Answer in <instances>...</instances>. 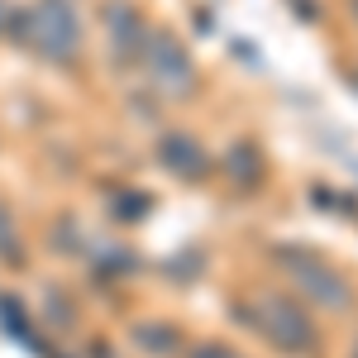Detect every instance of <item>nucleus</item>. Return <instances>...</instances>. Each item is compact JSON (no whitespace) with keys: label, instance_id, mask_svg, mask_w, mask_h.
Masks as SVG:
<instances>
[{"label":"nucleus","instance_id":"nucleus-1","mask_svg":"<svg viewBox=\"0 0 358 358\" xmlns=\"http://www.w3.org/2000/svg\"><path fill=\"white\" fill-rule=\"evenodd\" d=\"M234 315L244 320L248 330H258L277 354H292V358H306L315 349V325L306 315V306L287 292H253L248 301L234 306Z\"/></svg>","mask_w":358,"mask_h":358},{"label":"nucleus","instance_id":"nucleus-2","mask_svg":"<svg viewBox=\"0 0 358 358\" xmlns=\"http://www.w3.org/2000/svg\"><path fill=\"white\" fill-rule=\"evenodd\" d=\"M10 29L20 43H29L38 57H53V62H72L82 43V20H77L72 0H34L29 10H20V20Z\"/></svg>","mask_w":358,"mask_h":358},{"label":"nucleus","instance_id":"nucleus-3","mask_svg":"<svg viewBox=\"0 0 358 358\" xmlns=\"http://www.w3.org/2000/svg\"><path fill=\"white\" fill-rule=\"evenodd\" d=\"M273 263L287 273V282L301 292L306 301H315L320 310H349V306H354V287H349L344 273H339L334 263H325L320 253L296 248V244H277Z\"/></svg>","mask_w":358,"mask_h":358},{"label":"nucleus","instance_id":"nucleus-4","mask_svg":"<svg viewBox=\"0 0 358 358\" xmlns=\"http://www.w3.org/2000/svg\"><path fill=\"white\" fill-rule=\"evenodd\" d=\"M143 62H148V77H153V86H158V96L187 101V96L196 91L192 53H187L172 34H148V43H143Z\"/></svg>","mask_w":358,"mask_h":358},{"label":"nucleus","instance_id":"nucleus-5","mask_svg":"<svg viewBox=\"0 0 358 358\" xmlns=\"http://www.w3.org/2000/svg\"><path fill=\"white\" fill-rule=\"evenodd\" d=\"M158 163H163L172 177H182V182H201V177L210 172V153H206L187 129H167V134L158 138Z\"/></svg>","mask_w":358,"mask_h":358},{"label":"nucleus","instance_id":"nucleus-6","mask_svg":"<svg viewBox=\"0 0 358 358\" xmlns=\"http://www.w3.org/2000/svg\"><path fill=\"white\" fill-rule=\"evenodd\" d=\"M106 34H110V57L115 62L143 57L148 29H143V20L134 15V5H110V10H106Z\"/></svg>","mask_w":358,"mask_h":358},{"label":"nucleus","instance_id":"nucleus-7","mask_svg":"<svg viewBox=\"0 0 358 358\" xmlns=\"http://www.w3.org/2000/svg\"><path fill=\"white\" fill-rule=\"evenodd\" d=\"M129 339H134L138 354H148V358H172L177 349H182L177 325H163V320H138L134 330H129Z\"/></svg>","mask_w":358,"mask_h":358},{"label":"nucleus","instance_id":"nucleus-8","mask_svg":"<svg viewBox=\"0 0 358 358\" xmlns=\"http://www.w3.org/2000/svg\"><path fill=\"white\" fill-rule=\"evenodd\" d=\"M224 172H229V182L234 187H258L263 182V153H258V143H234L229 153H224Z\"/></svg>","mask_w":358,"mask_h":358},{"label":"nucleus","instance_id":"nucleus-9","mask_svg":"<svg viewBox=\"0 0 358 358\" xmlns=\"http://www.w3.org/2000/svg\"><path fill=\"white\" fill-rule=\"evenodd\" d=\"M115 215H120V220H143V215H148V196H138V192L115 196Z\"/></svg>","mask_w":358,"mask_h":358},{"label":"nucleus","instance_id":"nucleus-10","mask_svg":"<svg viewBox=\"0 0 358 358\" xmlns=\"http://www.w3.org/2000/svg\"><path fill=\"white\" fill-rule=\"evenodd\" d=\"M192 358H239V354H234V349H224V344H201Z\"/></svg>","mask_w":358,"mask_h":358},{"label":"nucleus","instance_id":"nucleus-11","mask_svg":"<svg viewBox=\"0 0 358 358\" xmlns=\"http://www.w3.org/2000/svg\"><path fill=\"white\" fill-rule=\"evenodd\" d=\"M354 15H358V0H354Z\"/></svg>","mask_w":358,"mask_h":358},{"label":"nucleus","instance_id":"nucleus-12","mask_svg":"<svg viewBox=\"0 0 358 358\" xmlns=\"http://www.w3.org/2000/svg\"><path fill=\"white\" fill-rule=\"evenodd\" d=\"M354 358H358V344H354Z\"/></svg>","mask_w":358,"mask_h":358}]
</instances>
